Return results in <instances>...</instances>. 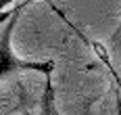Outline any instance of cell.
Returning <instances> with one entry per match:
<instances>
[{
    "mask_svg": "<svg viewBox=\"0 0 121 115\" xmlns=\"http://www.w3.org/2000/svg\"><path fill=\"white\" fill-rule=\"evenodd\" d=\"M23 6L25 4H19L17 9H13L9 19L4 21V27L0 29V82L21 73H42L44 77H52L54 71V61H27L13 48V31Z\"/></svg>",
    "mask_w": 121,
    "mask_h": 115,
    "instance_id": "cell-1",
    "label": "cell"
},
{
    "mask_svg": "<svg viewBox=\"0 0 121 115\" xmlns=\"http://www.w3.org/2000/svg\"><path fill=\"white\" fill-rule=\"evenodd\" d=\"M111 44H113L115 48H119V50H121V21H119V25H117V29L111 34Z\"/></svg>",
    "mask_w": 121,
    "mask_h": 115,
    "instance_id": "cell-2",
    "label": "cell"
},
{
    "mask_svg": "<svg viewBox=\"0 0 121 115\" xmlns=\"http://www.w3.org/2000/svg\"><path fill=\"white\" fill-rule=\"evenodd\" d=\"M115 115H121V86L115 90Z\"/></svg>",
    "mask_w": 121,
    "mask_h": 115,
    "instance_id": "cell-3",
    "label": "cell"
}]
</instances>
